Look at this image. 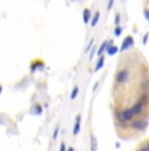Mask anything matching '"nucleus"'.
<instances>
[{
    "instance_id": "39448f33",
    "label": "nucleus",
    "mask_w": 149,
    "mask_h": 151,
    "mask_svg": "<svg viewBox=\"0 0 149 151\" xmlns=\"http://www.w3.org/2000/svg\"><path fill=\"white\" fill-rule=\"evenodd\" d=\"M131 46H133V38L131 36L126 37V40L122 42V46H120V51H124L127 49H130Z\"/></svg>"
},
{
    "instance_id": "5701e85b",
    "label": "nucleus",
    "mask_w": 149,
    "mask_h": 151,
    "mask_svg": "<svg viewBox=\"0 0 149 151\" xmlns=\"http://www.w3.org/2000/svg\"><path fill=\"white\" fill-rule=\"evenodd\" d=\"M94 54H96V47H92V50H90V57H89L90 60L94 58Z\"/></svg>"
},
{
    "instance_id": "20e7f679",
    "label": "nucleus",
    "mask_w": 149,
    "mask_h": 151,
    "mask_svg": "<svg viewBox=\"0 0 149 151\" xmlns=\"http://www.w3.org/2000/svg\"><path fill=\"white\" fill-rule=\"evenodd\" d=\"M145 105H147V103H144V101H141V100H139L137 103H135L132 106H131V109L133 110V113H135V116H140L143 112H144V109H145Z\"/></svg>"
},
{
    "instance_id": "f8f14e48",
    "label": "nucleus",
    "mask_w": 149,
    "mask_h": 151,
    "mask_svg": "<svg viewBox=\"0 0 149 151\" xmlns=\"http://www.w3.org/2000/svg\"><path fill=\"white\" fill-rule=\"evenodd\" d=\"M90 16H92V12H90V9H88V8H85L84 9V12H82V19H84V22H89V20H90Z\"/></svg>"
},
{
    "instance_id": "393cba45",
    "label": "nucleus",
    "mask_w": 149,
    "mask_h": 151,
    "mask_svg": "<svg viewBox=\"0 0 149 151\" xmlns=\"http://www.w3.org/2000/svg\"><path fill=\"white\" fill-rule=\"evenodd\" d=\"M144 17L149 21V11L148 9H144Z\"/></svg>"
},
{
    "instance_id": "f257e3e1",
    "label": "nucleus",
    "mask_w": 149,
    "mask_h": 151,
    "mask_svg": "<svg viewBox=\"0 0 149 151\" xmlns=\"http://www.w3.org/2000/svg\"><path fill=\"white\" fill-rule=\"evenodd\" d=\"M133 117H135V113H133V110L131 108L116 112V120H118L119 124H124L126 125V124L131 122V121L133 120Z\"/></svg>"
},
{
    "instance_id": "a211bd4d",
    "label": "nucleus",
    "mask_w": 149,
    "mask_h": 151,
    "mask_svg": "<svg viewBox=\"0 0 149 151\" xmlns=\"http://www.w3.org/2000/svg\"><path fill=\"white\" fill-rule=\"evenodd\" d=\"M140 100L144 101V103H148V95L147 93H143L141 96H140Z\"/></svg>"
},
{
    "instance_id": "1a4fd4ad",
    "label": "nucleus",
    "mask_w": 149,
    "mask_h": 151,
    "mask_svg": "<svg viewBox=\"0 0 149 151\" xmlns=\"http://www.w3.org/2000/svg\"><path fill=\"white\" fill-rule=\"evenodd\" d=\"M106 51H107V55H115L118 51H120V47H118L116 45H110Z\"/></svg>"
},
{
    "instance_id": "dca6fc26",
    "label": "nucleus",
    "mask_w": 149,
    "mask_h": 151,
    "mask_svg": "<svg viewBox=\"0 0 149 151\" xmlns=\"http://www.w3.org/2000/svg\"><path fill=\"white\" fill-rule=\"evenodd\" d=\"M139 149L140 150H147V151H149V139H148V141H145L144 143H143L141 146L139 147Z\"/></svg>"
},
{
    "instance_id": "9b49d317",
    "label": "nucleus",
    "mask_w": 149,
    "mask_h": 151,
    "mask_svg": "<svg viewBox=\"0 0 149 151\" xmlns=\"http://www.w3.org/2000/svg\"><path fill=\"white\" fill-rule=\"evenodd\" d=\"M42 112H43V109H42V106H41V105H34L33 108H31V110H30L31 114H35V116L42 114Z\"/></svg>"
},
{
    "instance_id": "bb28decb",
    "label": "nucleus",
    "mask_w": 149,
    "mask_h": 151,
    "mask_svg": "<svg viewBox=\"0 0 149 151\" xmlns=\"http://www.w3.org/2000/svg\"><path fill=\"white\" fill-rule=\"evenodd\" d=\"M98 86H99V82H96V84H94V87H93V92H96V91H97Z\"/></svg>"
},
{
    "instance_id": "0eeeda50",
    "label": "nucleus",
    "mask_w": 149,
    "mask_h": 151,
    "mask_svg": "<svg viewBox=\"0 0 149 151\" xmlns=\"http://www.w3.org/2000/svg\"><path fill=\"white\" fill-rule=\"evenodd\" d=\"M110 45H113V41H104L101 43V46H99V49H98V51H97V54L98 55H102L104 54V51L105 50H107V47Z\"/></svg>"
},
{
    "instance_id": "4468645a",
    "label": "nucleus",
    "mask_w": 149,
    "mask_h": 151,
    "mask_svg": "<svg viewBox=\"0 0 149 151\" xmlns=\"http://www.w3.org/2000/svg\"><path fill=\"white\" fill-rule=\"evenodd\" d=\"M90 150H92V151H97V139H96V137H92Z\"/></svg>"
},
{
    "instance_id": "f03ea898",
    "label": "nucleus",
    "mask_w": 149,
    "mask_h": 151,
    "mask_svg": "<svg viewBox=\"0 0 149 151\" xmlns=\"http://www.w3.org/2000/svg\"><path fill=\"white\" fill-rule=\"evenodd\" d=\"M148 126V120L147 118H139V120H132L131 121V127L136 132H144Z\"/></svg>"
},
{
    "instance_id": "aec40b11",
    "label": "nucleus",
    "mask_w": 149,
    "mask_h": 151,
    "mask_svg": "<svg viewBox=\"0 0 149 151\" xmlns=\"http://www.w3.org/2000/svg\"><path fill=\"white\" fill-rule=\"evenodd\" d=\"M148 40H149V34H144V37H143V45H147V42H148Z\"/></svg>"
},
{
    "instance_id": "ddd939ff",
    "label": "nucleus",
    "mask_w": 149,
    "mask_h": 151,
    "mask_svg": "<svg viewBox=\"0 0 149 151\" xmlns=\"http://www.w3.org/2000/svg\"><path fill=\"white\" fill-rule=\"evenodd\" d=\"M98 21H99V12H96L94 13V16H93V19H92V27H96L97 24H98Z\"/></svg>"
},
{
    "instance_id": "9d476101",
    "label": "nucleus",
    "mask_w": 149,
    "mask_h": 151,
    "mask_svg": "<svg viewBox=\"0 0 149 151\" xmlns=\"http://www.w3.org/2000/svg\"><path fill=\"white\" fill-rule=\"evenodd\" d=\"M104 65H105V55L102 54V55H99V59H98V62H97L94 71H99V70L104 67Z\"/></svg>"
},
{
    "instance_id": "a878e982",
    "label": "nucleus",
    "mask_w": 149,
    "mask_h": 151,
    "mask_svg": "<svg viewBox=\"0 0 149 151\" xmlns=\"http://www.w3.org/2000/svg\"><path fill=\"white\" fill-rule=\"evenodd\" d=\"M65 150H67V147H65V143L63 142V143L60 145V151H65Z\"/></svg>"
},
{
    "instance_id": "7ed1b4c3",
    "label": "nucleus",
    "mask_w": 149,
    "mask_h": 151,
    "mask_svg": "<svg viewBox=\"0 0 149 151\" xmlns=\"http://www.w3.org/2000/svg\"><path fill=\"white\" fill-rule=\"evenodd\" d=\"M128 79H130V71L127 68L119 70L115 75V82L118 84H123V83L128 82Z\"/></svg>"
},
{
    "instance_id": "b1692460",
    "label": "nucleus",
    "mask_w": 149,
    "mask_h": 151,
    "mask_svg": "<svg viewBox=\"0 0 149 151\" xmlns=\"http://www.w3.org/2000/svg\"><path fill=\"white\" fill-rule=\"evenodd\" d=\"M114 5V0H109V4H107V9H111Z\"/></svg>"
},
{
    "instance_id": "6e6552de",
    "label": "nucleus",
    "mask_w": 149,
    "mask_h": 151,
    "mask_svg": "<svg viewBox=\"0 0 149 151\" xmlns=\"http://www.w3.org/2000/svg\"><path fill=\"white\" fill-rule=\"evenodd\" d=\"M43 66L45 65H43V62H42V60H34V62L30 65V71L34 72L37 68H43Z\"/></svg>"
},
{
    "instance_id": "2eb2a0df",
    "label": "nucleus",
    "mask_w": 149,
    "mask_h": 151,
    "mask_svg": "<svg viewBox=\"0 0 149 151\" xmlns=\"http://www.w3.org/2000/svg\"><path fill=\"white\" fill-rule=\"evenodd\" d=\"M77 95H79V87H73L72 92H71V100H74L77 97Z\"/></svg>"
},
{
    "instance_id": "cd10ccee",
    "label": "nucleus",
    "mask_w": 149,
    "mask_h": 151,
    "mask_svg": "<svg viewBox=\"0 0 149 151\" xmlns=\"http://www.w3.org/2000/svg\"><path fill=\"white\" fill-rule=\"evenodd\" d=\"M147 4H148V5H149V0H148V3H147Z\"/></svg>"
},
{
    "instance_id": "f3484780",
    "label": "nucleus",
    "mask_w": 149,
    "mask_h": 151,
    "mask_svg": "<svg viewBox=\"0 0 149 151\" xmlns=\"http://www.w3.org/2000/svg\"><path fill=\"white\" fill-rule=\"evenodd\" d=\"M114 34H115L116 37L122 34V28H120L119 25H116V27H115V29H114Z\"/></svg>"
},
{
    "instance_id": "412c9836",
    "label": "nucleus",
    "mask_w": 149,
    "mask_h": 151,
    "mask_svg": "<svg viewBox=\"0 0 149 151\" xmlns=\"http://www.w3.org/2000/svg\"><path fill=\"white\" fill-rule=\"evenodd\" d=\"M119 22H120V14L115 13V27L116 25H119Z\"/></svg>"
},
{
    "instance_id": "6ab92c4d",
    "label": "nucleus",
    "mask_w": 149,
    "mask_h": 151,
    "mask_svg": "<svg viewBox=\"0 0 149 151\" xmlns=\"http://www.w3.org/2000/svg\"><path fill=\"white\" fill-rule=\"evenodd\" d=\"M92 47H93V40H90V41H89V45L87 46L85 51H87V53H88V51H90V50H92Z\"/></svg>"
},
{
    "instance_id": "423d86ee",
    "label": "nucleus",
    "mask_w": 149,
    "mask_h": 151,
    "mask_svg": "<svg viewBox=\"0 0 149 151\" xmlns=\"http://www.w3.org/2000/svg\"><path fill=\"white\" fill-rule=\"evenodd\" d=\"M80 129H81V116L77 114L76 118H74V125H73V134L77 135L80 133Z\"/></svg>"
},
{
    "instance_id": "4be33fe9",
    "label": "nucleus",
    "mask_w": 149,
    "mask_h": 151,
    "mask_svg": "<svg viewBox=\"0 0 149 151\" xmlns=\"http://www.w3.org/2000/svg\"><path fill=\"white\" fill-rule=\"evenodd\" d=\"M59 126H56V129L55 130H54V135H53V138L54 139H56V137H58V134H59Z\"/></svg>"
}]
</instances>
